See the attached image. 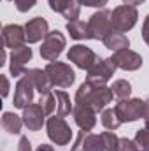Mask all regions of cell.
<instances>
[{
    "label": "cell",
    "mask_w": 149,
    "mask_h": 151,
    "mask_svg": "<svg viewBox=\"0 0 149 151\" xmlns=\"http://www.w3.org/2000/svg\"><path fill=\"white\" fill-rule=\"evenodd\" d=\"M112 97V90L105 84H93L84 81L77 91H75V104H82V106H90L93 107L97 113L104 111L107 104H111Z\"/></svg>",
    "instance_id": "6da1fadb"
},
{
    "label": "cell",
    "mask_w": 149,
    "mask_h": 151,
    "mask_svg": "<svg viewBox=\"0 0 149 151\" xmlns=\"http://www.w3.org/2000/svg\"><path fill=\"white\" fill-rule=\"evenodd\" d=\"M44 70L49 77L51 84L58 86V88H70L75 81L74 69L69 63H63V62H49Z\"/></svg>",
    "instance_id": "7a4b0ae2"
},
{
    "label": "cell",
    "mask_w": 149,
    "mask_h": 151,
    "mask_svg": "<svg viewBox=\"0 0 149 151\" xmlns=\"http://www.w3.org/2000/svg\"><path fill=\"white\" fill-rule=\"evenodd\" d=\"M137 19H139V12H137V7L133 5H117L114 11H112V30L114 32H128L132 30L135 25H137Z\"/></svg>",
    "instance_id": "3957f363"
},
{
    "label": "cell",
    "mask_w": 149,
    "mask_h": 151,
    "mask_svg": "<svg viewBox=\"0 0 149 151\" xmlns=\"http://www.w3.org/2000/svg\"><path fill=\"white\" fill-rule=\"evenodd\" d=\"M47 128V137L56 144V146H67L72 141V128L62 116H51L47 118L46 123Z\"/></svg>",
    "instance_id": "277c9868"
},
{
    "label": "cell",
    "mask_w": 149,
    "mask_h": 151,
    "mask_svg": "<svg viewBox=\"0 0 149 151\" xmlns=\"http://www.w3.org/2000/svg\"><path fill=\"white\" fill-rule=\"evenodd\" d=\"M67 46V39L65 35L60 32V30H53L49 32L46 39L42 40V46H40V56L46 60V62H56V58L63 53Z\"/></svg>",
    "instance_id": "5b68a950"
},
{
    "label": "cell",
    "mask_w": 149,
    "mask_h": 151,
    "mask_svg": "<svg viewBox=\"0 0 149 151\" xmlns=\"http://www.w3.org/2000/svg\"><path fill=\"white\" fill-rule=\"evenodd\" d=\"M112 12L109 9H100L97 11L95 14H91L90 21H88V27H90V34L91 39L95 40H104L107 37V34L112 32Z\"/></svg>",
    "instance_id": "8992f818"
},
{
    "label": "cell",
    "mask_w": 149,
    "mask_h": 151,
    "mask_svg": "<svg viewBox=\"0 0 149 151\" xmlns=\"http://www.w3.org/2000/svg\"><path fill=\"white\" fill-rule=\"evenodd\" d=\"M121 123H132L137 119H142V111H144V100L142 99H125L119 100L114 107Z\"/></svg>",
    "instance_id": "52a82bcc"
},
{
    "label": "cell",
    "mask_w": 149,
    "mask_h": 151,
    "mask_svg": "<svg viewBox=\"0 0 149 151\" xmlns=\"http://www.w3.org/2000/svg\"><path fill=\"white\" fill-rule=\"evenodd\" d=\"M116 69H117V65L114 63L112 58H100L98 56L97 63L88 70L86 81L88 83H93V84H105L112 76H114Z\"/></svg>",
    "instance_id": "ba28073f"
},
{
    "label": "cell",
    "mask_w": 149,
    "mask_h": 151,
    "mask_svg": "<svg viewBox=\"0 0 149 151\" xmlns=\"http://www.w3.org/2000/svg\"><path fill=\"white\" fill-rule=\"evenodd\" d=\"M67 58H69V62H72L75 67H79L82 70L84 69L90 70L97 63V60H98V56L95 55V51L90 49V47H86V46H82V44L70 46V49L67 53Z\"/></svg>",
    "instance_id": "9c48e42d"
},
{
    "label": "cell",
    "mask_w": 149,
    "mask_h": 151,
    "mask_svg": "<svg viewBox=\"0 0 149 151\" xmlns=\"http://www.w3.org/2000/svg\"><path fill=\"white\" fill-rule=\"evenodd\" d=\"M34 90H35V86H34L30 76L25 72L19 77V81L16 83V88H14V107L27 109L34 100Z\"/></svg>",
    "instance_id": "30bf717a"
},
{
    "label": "cell",
    "mask_w": 149,
    "mask_h": 151,
    "mask_svg": "<svg viewBox=\"0 0 149 151\" xmlns=\"http://www.w3.org/2000/svg\"><path fill=\"white\" fill-rule=\"evenodd\" d=\"M114 60V63L117 65V69H123V70H128V72H133V70H139L142 67V56L132 49H119V51H114V55L111 56Z\"/></svg>",
    "instance_id": "8fae6325"
},
{
    "label": "cell",
    "mask_w": 149,
    "mask_h": 151,
    "mask_svg": "<svg viewBox=\"0 0 149 151\" xmlns=\"http://www.w3.org/2000/svg\"><path fill=\"white\" fill-rule=\"evenodd\" d=\"M70 151H105V148H104V141L100 135L81 130Z\"/></svg>",
    "instance_id": "7c38bea8"
},
{
    "label": "cell",
    "mask_w": 149,
    "mask_h": 151,
    "mask_svg": "<svg viewBox=\"0 0 149 151\" xmlns=\"http://www.w3.org/2000/svg\"><path fill=\"white\" fill-rule=\"evenodd\" d=\"M74 119L77 123V127L81 130H86V132H91L97 125V111L90 106H82V104H75L74 111Z\"/></svg>",
    "instance_id": "4fadbf2b"
},
{
    "label": "cell",
    "mask_w": 149,
    "mask_h": 151,
    "mask_svg": "<svg viewBox=\"0 0 149 151\" xmlns=\"http://www.w3.org/2000/svg\"><path fill=\"white\" fill-rule=\"evenodd\" d=\"M25 32H27V40L28 44H35L39 40H44L46 35L49 34V25L46 18H32L27 25H25Z\"/></svg>",
    "instance_id": "5bb4252c"
},
{
    "label": "cell",
    "mask_w": 149,
    "mask_h": 151,
    "mask_svg": "<svg viewBox=\"0 0 149 151\" xmlns=\"http://www.w3.org/2000/svg\"><path fill=\"white\" fill-rule=\"evenodd\" d=\"M2 40H4V46L7 49H16L19 46L25 44L27 40V32L23 27L19 25H5L2 28Z\"/></svg>",
    "instance_id": "9a60e30c"
},
{
    "label": "cell",
    "mask_w": 149,
    "mask_h": 151,
    "mask_svg": "<svg viewBox=\"0 0 149 151\" xmlns=\"http://www.w3.org/2000/svg\"><path fill=\"white\" fill-rule=\"evenodd\" d=\"M30 60H32V47H28V46L23 44V46L12 49V53H11V74L14 76V77L25 74L27 72L25 65Z\"/></svg>",
    "instance_id": "2e32d148"
},
{
    "label": "cell",
    "mask_w": 149,
    "mask_h": 151,
    "mask_svg": "<svg viewBox=\"0 0 149 151\" xmlns=\"http://www.w3.org/2000/svg\"><path fill=\"white\" fill-rule=\"evenodd\" d=\"M23 123H25V127L28 128V130H32V132H37L42 128V125H44V118H46V113H44V109H42V106L40 104H30L27 109H23Z\"/></svg>",
    "instance_id": "e0dca14e"
},
{
    "label": "cell",
    "mask_w": 149,
    "mask_h": 151,
    "mask_svg": "<svg viewBox=\"0 0 149 151\" xmlns=\"http://www.w3.org/2000/svg\"><path fill=\"white\" fill-rule=\"evenodd\" d=\"M27 74L30 76V79H32L35 90H37L40 95L51 91L53 84H51V81H49L47 74H46V70H42V69H30V70H27Z\"/></svg>",
    "instance_id": "ac0fdd59"
},
{
    "label": "cell",
    "mask_w": 149,
    "mask_h": 151,
    "mask_svg": "<svg viewBox=\"0 0 149 151\" xmlns=\"http://www.w3.org/2000/svg\"><path fill=\"white\" fill-rule=\"evenodd\" d=\"M102 42H104V46H105L107 49H111V51L126 49V47L130 46V39L126 37L125 34H121V32H114V30H112L111 34H107V37L104 39Z\"/></svg>",
    "instance_id": "d6986e66"
},
{
    "label": "cell",
    "mask_w": 149,
    "mask_h": 151,
    "mask_svg": "<svg viewBox=\"0 0 149 151\" xmlns=\"http://www.w3.org/2000/svg\"><path fill=\"white\" fill-rule=\"evenodd\" d=\"M67 32H69L70 37L75 39V40H88V39H91L88 23H84V21H81V19L69 21V23H67Z\"/></svg>",
    "instance_id": "ffe728a7"
},
{
    "label": "cell",
    "mask_w": 149,
    "mask_h": 151,
    "mask_svg": "<svg viewBox=\"0 0 149 151\" xmlns=\"http://www.w3.org/2000/svg\"><path fill=\"white\" fill-rule=\"evenodd\" d=\"M25 123H23V118H19L18 114L14 113H4L2 114V128L5 130V132H9V134H19L21 132V127H23Z\"/></svg>",
    "instance_id": "44dd1931"
},
{
    "label": "cell",
    "mask_w": 149,
    "mask_h": 151,
    "mask_svg": "<svg viewBox=\"0 0 149 151\" xmlns=\"http://www.w3.org/2000/svg\"><path fill=\"white\" fill-rule=\"evenodd\" d=\"M54 97H56V113H58V116L63 118V116H69V114L74 111L72 102H70V97L65 91L56 90L54 91Z\"/></svg>",
    "instance_id": "7402d4cb"
},
{
    "label": "cell",
    "mask_w": 149,
    "mask_h": 151,
    "mask_svg": "<svg viewBox=\"0 0 149 151\" xmlns=\"http://www.w3.org/2000/svg\"><path fill=\"white\" fill-rule=\"evenodd\" d=\"M111 90H112V93H114V97L119 99V100L130 99V95H132V84L126 79H116L112 83Z\"/></svg>",
    "instance_id": "603a6c76"
},
{
    "label": "cell",
    "mask_w": 149,
    "mask_h": 151,
    "mask_svg": "<svg viewBox=\"0 0 149 151\" xmlns=\"http://www.w3.org/2000/svg\"><path fill=\"white\" fill-rule=\"evenodd\" d=\"M102 125L107 128V130H117L121 121L117 118V114L114 109H104L102 111Z\"/></svg>",
    "instance_id": "cb8c5ba5"
},
{
    "label": "cell",
    "mask_w": 149,
    "mask_h": 151,
    "mask_svg": "<svg viewBox=\"0 0 149 151\" xmlns=\"http://www.w3.org/2000/svg\"><path fill=\"white\" fill-rule=\"evenodd\" d=\"M39 104L42 106V109H44L46 116H47V114H51L54 109H56V97H54V93H53V91H49V93L40 95Z\"/></svg>",
    "instance_id": "d4e9b609"
},
{
    "label": "cell",
    "mask_w": 149,
    "mask_h": 151,
    "mask_svg": "<svg viewBox=\"0 0 149 151\" xmlns=\"http://www.w3.org/2000/svg\"><path fill=\"white\" fill-rule=\"evenodd\" d=\"M135 144L140 151H149V127H144L140 130H137L135 134Z\"/></svg>",
    "instance_id": "484cf974"
},
{
    "label": "cell",
    "mask_w": 149,
    "mask_h": 151,
    "mask_svg": "<svg viewBox=\"0 0 149 151\" xmlns=\"http://www.w3.org/2000/svg\"><path fill=\"white\" fill-rule=\"evenodd\" d=\"M62 14H63V18L69 19V21L79 19V14H81V4H79V0H72V2L65 7V11H63Z\"/></svg>",
    "instance_id": "4316f807"
},
{
    "label": "cell",
    "mask_w": 149,
    "mask_h": 151,
    "mask_svg": "<svg viewBox=\"0 0 149 151\" xmlns=\"http://www.w3.org/2000/svg\"><path fill=\"white\" fill-rule=\"evenodd\" d=\"M100 137H102V141H104V148H105V151H116L117 150L119 137H117L114 132H102Z\"/></svg>",
    "instance_id": "83f0119b"
},
{
    "label": "cell",
    "mask_w": 149,
    "mask_h": 151,
    "mask_svg": "<svg viewBox=\"0 0 149 151\" xmlns=\"http://www.w3.org/2000/svg\"><path fill=\"white\" fill-rule=\"evenodd\" d=\"M116 151H140V150L137 148L135 141H132V139H128V137H121Z\"/></svg>",
    "instance_id": "f1b7e54d"
},
{
    "label": "cell",
    "mask_w": 149,
    "mask_h": 151,
    "mask_svg": "<svg viewBox=\"0 0 149 151\" xmlns=\"http://www.w3.org/2000/svg\"><path fill=\"white\" fill-rule=\"evenodd\" d=\"M12 2H14L16 9H18L19 12H28V11L35 5L37 0H12Z\"/></svg>",
    "instance_id": "f546056e"
},
{
    "label": "cell",
    "mask_w": 149,
    "mask_h": 151,
    "mask_svg": "<svg viewBox=\"0 0 149 151\" xmlns=\"http://www.w3.org/2000/svg\"><path fill=\"white\" fill-rule=\"evenodd\" d=\"M49 2V7H51V11H54V12H63L65 11V7L72 2V0H47Z\"/></svg>",
    "instance_id": "4dcf8cb0"
},
{
    "label": "cell",
    "mask_w": 149,
    "mask_h": 151,
    "mask_svg": "<svg viewBox=\"0 0 149 151\" xmlns=\"http://www.w3.org/2000/svg\"><path fill=\"white\" fill-rule=\"evenodd\" d=\"M109 0H79L81 5L84 7H97V9H104V5H107Z\"/></svg>",
    "instance_id": "1f68e13d"
},
{
    "label": "cell",
    "mask_w": 149,
    "mask_h": 151,
    "mask_svg": "<svg viewBox=\"0 0 149 151\" xmlns=\"http://www.w3.org/2000/svg\"><path fill=\"white\" fill-rule=\"evenodd\" d=\"M18 151H32V144H30L28 137H19V142H18Z\"/></svg>",
    "instance_id": "d6a6232c"
},
{
    "label": "cell",
    "mask_w": 149,
    "mask_h": 151,
    "mask_svg": "<svg viewBox=\"0 0 149 151\" xmlns=\"http://www.w3.org/2000/svg\"><path fill=\"white\" fill-rule=\"evenodd\" d=\"M142 39L146 40V44L149 46V14L146 16L144 23H142Z\"/></svg>",
    "instance_id": "836d02e7"
},
{
    "label": "cell",
    "mask_w": 149,
    "mask_h": 151,
    "mask_svg": "<svg viewBox=\"0 0 149 151\" xmlns=\"http://www.w3.org/2000/svg\"><path fill=\"white\" fill-rule=\"evenodd\" d=\"M0 79H2V97H7L9 95V79H7V76H2Z\"/></svg>",
    "instance_id": "e575fe53"
},
{
    "label": "cell",
    "mask_w": 149,
    "mask_h": 151,
    "mask_svg": "<svg viewBox=\"0 0 149 151\" xmlns=\"http://www.w3.org/2000/svg\"><path fill=\"white\" fill-rule=\"evenodd\" d=\"M142 119L146 121V127H149V99L144 100V111H142Z\"/></svg>",
    "instance_id": "d590c367"
},
{
    "label": "cell",
    "mask_w": 149,
    "mask_h": 151,
    "mask_svg": "<svg viewBox=\"0 0 149 151\" xmlns=\"http://www.w3.org/2000/svg\"><path fill=\"white\" fill-rule=\"evenodd\" d=\"M146 0H123V4H126V5H133V7H137V5H140V4H144Z\"/></svg>",
    "instance_id": "8d00e7d4"
},
{
    "label": "cell",
    "mask_w": 149,
    "mask_h": 151,
    "mask_svg": "<svg viewBox=\"0 0 149 151\" xmlns=\"http://www.w3.org/2000/svg\"><path fill=\"white\" fill-rule=\"evenodd\" d=\"M35 151H54V150H53V146H49V144H40Z\"/></svg>",
    "instance_id": "74e56055"
}]
</instances>
